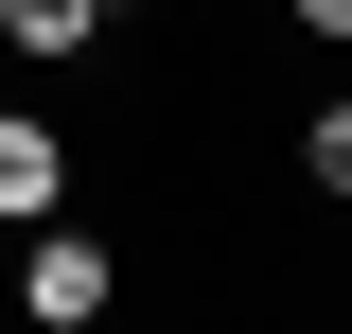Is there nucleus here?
<instances>
[{
  "label": "nucleus",
  "mask_w": 352,
  "mask_h": 334,
  "mask_svg": "<svg viewBox=\"0 0 352 334\" xmlns=\"http://www.w3.org/2000/svg\"><path fill=\"white\" fill-rule=\"evenodd\" d=\"M300 176H317V194H352V106H317V124H300Z\"/></svg>",
  "instance_id": "4"
},
{
  "label": "nucleus",
  "mask_w": 352,
  "mask_h": 334,
  "mask_svg": "<svg viewBox=\"0 0 352 334\" xmlns=\"http://www.w3.org/2000/svg\"><path fill=\"white\" fill-rule=\"evenodd\" d=\"M282 18H300V36H352V0H282Z\"/></svg>",
  "instance_id": "5"
},
{
  "label": "nucleus",
  "mask_w": 352,
  "mask_h": 334,
  "mask_svg": "<svg viewBox=\"0 0 352 334\" xmlns=\"http://www.w3.org/2000/svg\"><path fill=\"white\" fill-rule=\"evenodd\" d=\"M18 299H36L53 334H88V317H106V247H88V229H53V211H36V264H18Z\"/></svg>",
  "instance_id": "1"
},
{
  "label": "nucleus",
  "mask_w": 352,
  "mask_h": 334,
  "mask_svg": "<svg viewBox=\"0 0 352 334\" xmlns=\"http://www.w3.org/2000/svg\"><path fill=\"white\" fill-rule=\"evenodd\" d=\"M0 36H18V53H88V36H106V0H0Z\"/></svg>",
  "instance_id": "3"
},
{
  "label": "nucleus",
  "mask_w": 352,
  "mask_h": 334,
  "mask_svg": "<svg viewBox=\"0 0 352 334\" xmlns=\"http://www.w3.org/2000/svg\"><path fill=\"white\" fill-rule=\"evenodd\" d=\"M53 194H71V159H53V124H0V211H18V229H36Z\"/></svg>",
  "instance_id": "2"
}]
</instances>
